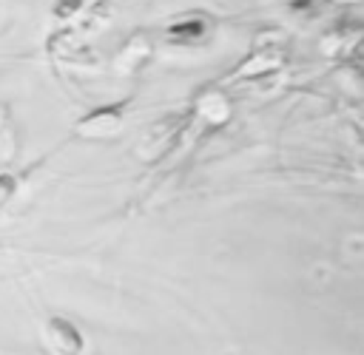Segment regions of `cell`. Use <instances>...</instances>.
Returning a JSON list of instances; mask_svg holds the SVG:
<instances>
[{"label":"cell","mask_w":364,"mask_h":355,"mask_svg":"<svg viewBox=\"0 0 364 355\" xmlns=\"http://www.w3.org/2000/svg\"><path fill=\"white\" fill-rule=\"evenodd\" d=\"M17 190V179L11 173H0V204H6Z\"/></svg>","instance_id":"cell-5"},{"label":"cell","mask_w":364,"mask_h":355,"mask_svg":"<svg viewBox=\"0 0 364 355\" xmlns=\"http://www.w3.org/2000/svg\"><path fill=\"white\" fill-rule=\"evenodd\" d=\"M168 37H171V40H182V43L199 40V37H205V23H202L199 17H193V20H182V23H173V26L168 28Z\"/></svg>","instance_id":"cell-3"},{"label":"cell","mask_w":364,"mask_h":355,"mask_svg":"<svg viewBox=\"0 0 364 355\" xmlns=\"http://www.w3.org/2000/svg\"><path fill=\"white\" fill-rule=\"evenodd\" d=\"M14 142H17V136H14L11 119H9L6 108H0V165L14 156Z\"/></svg>","instance_id":"cell-4"},{"label":"cell","mask_w":364,"mask_h":355,"mask_svg":"<svg viewBox=\"0 0 364 355\" xmlns=\"http://www.w3.org/2000/svg\"><path fill=\"white\" fill-rule=\"evenodd\" d=\"M46 338L54 346V352H60V355H82L85 352V338H82L80 327L74 321H68L65 315H51L46 321Z\"/></svg>","instance_id":"cell-1"},{"label":"cell","mask_w":364,"mask_h":355,"mask_svg":"<svg viewBox=\"0 0 364 355\" xmlns=\"http://www.w3.org/2000/svg\"><path fill=\"white\" fill-rule=\"evenodd\" d=\"M122 102H111V105H102V108H94L88 116H82L77 122V133L80 136H91V139H102V136H111L119 131L122 125Z\"/></svg>","instance_id":"cell-2"}]
</instances>
